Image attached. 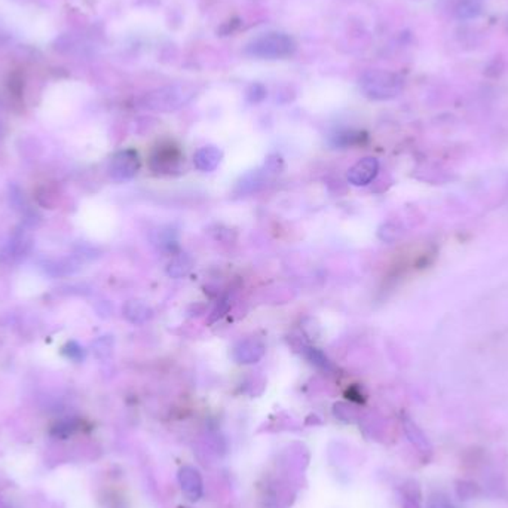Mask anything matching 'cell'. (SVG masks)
Returning a JSON list of instances; mask_svg holds the SVG:
<instances>
[{
  "label": "cell",
  "mask_w": 508,
  "mask_h": 508,
  "mask_svg": "<svg viewBox=\"0 0 508 508\" xmlns=\"http://www.w3.org/2000/svg\"><path fill=\"white\" fill-rule=\"evenodd\" d=\"M296 52V42L290 35L272 32L254 37L246 46V54L257 60H286Z\"/></svg>",
  "instance_id": "cell-1"
},
{
  "label": "cell",
  "mask_w": 508,
  "mask_h": 508,
  "mask_svg": "<svg viewBox=\"0 0 508 508\" xmlns=\"http://www.w3.org/2000/svg\"><path fill=\"white\" fill-rule=\"evenodd\" d=\"M358 85L361 92H363L367 99L384 101L395 99V97L403 91L404 84L402 77L397 73L375 68V70H367L361 75Z\"/></svg>",
  "instance_id": "cell-2"
},
{
  "label": "cell",
  "mask_w": 508,
  "mask_h": 508,
  "mask_svg": "<svg viewBox=\"0 0 508 508\" xmlns=\"http://www.w3.org/2000/svg\"><path fill=\"white\" fill-rule=\"evenodd\" d=\"M197 95V90L189 84H173L153 90L144 97V106L155 112L168 113L188 104Z\"/></svg>",
  "instance_id": "cell-3"
},
{
  "label": "cell",
  "mask_w": 508,
  "mask_h": 508,
  "mask_svg": "<svg viewBox=\"0 0 508 508\" xmlns=\"http://www.w3.org/2000/svg\"><path fill=\"white\" fill-rule=\"evenodd\" d=\"M183 156L173 144H159L150 156V167L155 173L171 174L180 168Z\"/></svg>",
  "instance_id": "cell-4"
},
{
  "label": "cell",
  "mask_w": 508,
  "mask_h": 508,
  "mask_svg": "<svg viewBox=\"0 0 508 508\" xmlns=\"http://www.w3.org/2000/svg\"><path fill=\"white\" fill-rule=\"evenodd\" d=\"M379 173V161L373 156H366L360 159L348 171V182L357 188L367 186L372 183Z\"/></svg>",
  "instance_id": "cell-5"
},
{
  "label": "cell",
  "mask_w": 508,
  "mask_h": 508,
  "mask_svg": "<svg viewBox=\"0 0 508 508\" xmlns=\"http://www.w3.org/2000/svg\"><path fill=\"white\" fill-rule=\"evenodd\" d=\"M263 355H265V345L254 338L240 340L232 349V357L240 364L257 363Z\"/></svg>",
  "instance_id": "cell-6"
},
{
  "label": "cell",
  "mask_w": 508,
  "mask_h": 508,
  "mask_svg": "<svg viewBox=\"0 0 508 508\" xmlns=\"http://www.w3.org/2000/svg\"><path fill=\"white\" fill-rule=\"evenodd\" d=\"M140 168V159L139 155L134 150H124L115 156L112 162V175L118 180H126L131 179L133 175L137 174Z\"/></svg>",
  "instance_id": "cell-7"
},
{
  "label": "cell",
  "mask_w": 508,
  "mask_h": 508,
  "mask_svg": "<svg viewBox=\"0 0 508 508\" xmlns=\"http://www.w3.org/2000/svg\"><path fill=\"white\" fill-rule=\"evenodd\" d=\"M222 150L216 146H204L199 150H197L193 156V164L202 173H211L219 167L222 161Z\"/></svg>",
  "instance_id": "cell-8"
},
{
  "label": "cell",
  "mask_w": 508,
  "mask_h": 508,
  "mask_svg": "<svg viewBox=\"0 0 508 508\" xmlns=\"http://www.w3.org/2000/svg\"><path fill=\"white\" fill-rule=\"evenodd\" d=\"M297 348H300V353L304 354L312 364H315L317 367L326 370V372L333 370V364L330 363V360L324 354H322L318 348L306 344V342H304V340H299Z\"/></svg>",
  "instance_id": "cell-9"
},
{
  "label": "cell",
  "mask_w": 508,
  "mask_h": 508,
  "mask_svg": "<svg viewBox=\"0 0 508 508\" xmlns=\"http://www.w3.org/2000/svg\"><path fill=\"white\" fill-rule=\"evenodd\" d=\"M180 482L184 492L192 496V500H197V496L201 494V480L198 473L190 470V468H184L180 474Z\"/></svg>",
  "instance_id": "cell-10"
},
{
  "label": "cell",
  "mask_w": 508,
  "mask_h": 508,
  "mask_svg": "<svg viewBox=\"0 0 508 508\" xmlns=\"http://www.w3.org/2000/svg\"><path fill=\"white\" fill-rule=\"evenodd\" d=\"M192 269V259L186 254H179L171 259L167 266V273L171 278H182L188 275V272Z\"/></svg>",
  "instance_id": "cell-11"
},
{
  "label": "cell",
  "mask_w": 508,
  "mask_h": 508,
  "mask_svg": "<svg viewBox=\"0 0 508 508\" xmlns=\"http://www.w3.org/2000/svg\"><path fill=\"white\" fill-rule=\"evenodd\" d=\"M482 9H483L482 0H461L455 9V14L459 19H464L465 21V19L477 18L482 14Z\"/></svg>",
  "instance_id": "cell-12"
},
{
  "label": "cell",
  "mask_w": 508,
  "mask_h": 508,
  "mask_svg": "<svg viewBox=\"0 0 508 508\" xmlns=\"http://www.w3.org/2000/svg\"><path fill=\"white\" fill-rule=\"evenodd\" d=\"M150 309L141 302H131L128 308H126V317L133 322H143L150 317Z\"/></svg>",
  "instance_id": "cell-13"
},
{
  "label": "cell",
  "mask_w": 508,
  "mask_h": 508,
  "mask_svg": "<svg viewBox=\"0 0 508 508\" xmlns=\"http://www.w3.org/2000/svg\"><path fill=\"white\" fill-rule=\"evenodd\" d=\"M266 94L268 91H266L265 85L260 82H254L248 86V90H247V100L253 104H257L266 99Z\"/></svg>",
  "instance_id": "cell-14"
},
{
  "label": "cell",
  "mask_w": 508,
  "mask_h": 508,
  "mask_svg": "<svg viewBox=\"0 0 508 508\" xmlns=\"http://www.w3.org/2000/svg\"><path fill=\"white\" fill-rule=\"evenodd\" d=\"M360 133L355 131H342L335 135V144L340 148H348V146H354L360 140Z\"/></svg>",
  "instance_id": "cell-15"
},
{
  "label": "cell",
  "mask_w": 508,
  "mask_h": 508,
  "mask_svg": "<svg viewBox=\"0 0 508 508\" xmlns=\"http://www.w3.org/2000/svg\"><path fill=\"white\" fill-rule=\"evenodd\" d=\"M238 27H240V19L238 18H233V19H229V21L224 23L219 28L217 33H220V36H228V35L235 33L238 30Z\"/></svg>",
  "instance_id": "cell-16"
},
{
  "label": "cell",
  "mask_w": 508,
  "mask_h": 508,
  "mask_svg": "<svg viewBox=\"0 0 508 508\" xmlns=\"http://www.w3.org/2000/svg\"><path fill=\"white\" fill-rule=\"evenodd\" d=\"M228 308H229V302H228V299H226V297H224V299H222V300L219 302V304L216 305V308L213 309V312H211V314H213V317H211V322H213V321H216V320H219L222 315L226 314Z\"/></svg>",
  "instance_id": "cell-17"
},
{
  "label": "cell",
  "mask_w": 508,
  "mask_h": 508,
  "mask_svg": "<svg viewBox=\"0 0 508 508\" xmlns=\"http://www.w3.org/2000/svg\"><path fill=\"white\" fill-rule=\"evenodd\" d=\"M429 508H453V507L443 500H437L429 504Z\"/></svg>",
  "instance_id": "cell-18"
},
{
  "label": "cell",
  "mask_w": 508,
  "mask_h": 508,
  "mask_svg": "<svg viewBox=\"0 0 508 508\" xmlns=\"http://www.w3.org/2000/svg\"><path fill=\"white\" fill-rule=\"evenodd\" d=\"M407 508H418V507H416V505H413V504H409V505H407Z\"/></svg>",
  "instance_id": "cell-19"
}]
</instances>
